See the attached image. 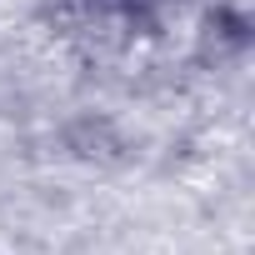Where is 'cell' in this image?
<instances>
[{
	"label": "cell",
	"mask_w": 255,
	"mask_h": 255,
	"mask_svg": "<svg viewBox=\"0 0 255 255\" xmlns=\"http://www.w3.org/2000/svg\"><path fill=\"white\" fill-rule=\"evenodd\" d=\"M155 0H60V15H75L80 25H95V20H125V15H140L150 10Z\"/></svg>",
	"instance_id": "1"
}]
</instances>
